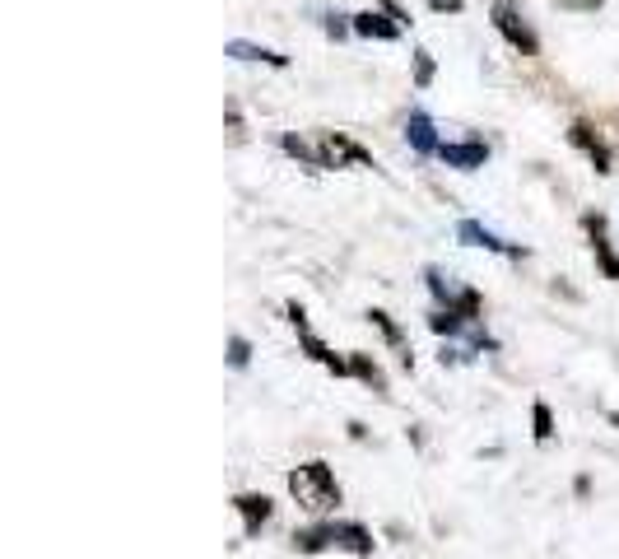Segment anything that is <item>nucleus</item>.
<instances>
[{
  "instance_id": "f257e3e1",
  "label": "nucleus",
  "mask_w": 619,
  "mask_h": 559,
  "mask_svg": "<svg viewBox=\"0 0 619 559\" xmlns=\"http://www.w3.org/2000/svg\"><path fill=\"white\" fill-rule=\"evenodd\" d=\"M373 532H368L364 522H312L303 532H294V550L298 555H322V550H345V555H359L368 559L373 555Z\"/></svg>"
},
{
  "instance_id": "f03ea898",
  "label": "nucleus",
  "mask_w": 619,
  "mask_h": 559,
  "mask_svg": "<svg viewBox=\"0 0 619 559\" xmlns=\"http://www.w3.org/2000/svg\"><path fill=\"white\" fill-rule=\"evenodd\" d=\"M289 494L303 513H331L340 508V480L326 462H303L289 471Z\"/></svg>"
},
{
  "instance_id": "7ed1b4c3",
  "label": "nucleus",
  "mask_w": 619,
  "mask_h": 559,
  "mask_svg": "<svg viewBox=\"0 0 619 559\" xmlns=\"http://www.w3.org/2000/svg\"><path fill=\"white\" fill-rule=\"evenodd\" d=\"M489 19H494L498 28V38L508 42L512 52H522V56H540V38H536V28L522 19V10L512 5V0H494V10H489Z\"/></svg>"
},
{
  "instance_id": "20e7f679",
  "label": "nucleus",
  "mask_w": 619,
  "mask_h": 559,
  "mask_svg": "<svg viewBox=\"0 0 619 559\" xmlns=\"http://www.w3.org/2000/svg\"><path fill=\"white\" fill-rule=\"evenodd\" d=\"M317 150H322V168H377L373 154L345 131H322Z\"/></svg>"
},
{
  "instance_id": "39448f33",
  "label": "nucleus",
  "mask_w": 619,
  "mask_h": 559,
  "mask_svg": "<svg viewBox=\"0 0 619 559\" xmlns=\"http://www.w3.org/2000/svg\"><path fill=\"white\" fill-rule=\"evenodd\" d=\"M582 233H587V243H592V257H596V266H601V275H606V280H619V252H615V243H610L606 215H601V210H587V215H582Z\"/></svg>"
},
{
  "instance_id": "423d86ee",
  "label": "nucleus",
  "mask_w": 619,
  "mask_h": 559,
  "mask_svg": "<svg viewBox=\"0 0 619 559\" xmlns=\"http://www.w3.org/2000/svg\"><path fill=\"white\" fill-rule=\"evenodd\" d=\"M457 243L485 247V252H498V257H512V261H522V257H526V247H522V243H508V238H498V233L485 229L480 219H461V224H457Z\"/></svg>"
},
{
  "instance_id": "0eeeda50",
  "label": "nucleus",
  "mask_w": 619,
  "mask_h": 559,
  "mask_svg": "<svg viewBox=\"0 0 619 559\" xmlns=\"http://www.w3.org/2000/svg\"><path fill=\"white\" fill-rule=\"evenodd\" d=\"M568 140H573V150H582L587 154V164L596 168V173H610V168H615V154H610V145L601 136H596V126L592 122H573L568 126Z\"/></svg>"
},
{
  "instance_id": "6e6552de",
  "label": "nucleus",
  "mask_w": 619,
  "mask_h": 559,
  "mask_svg": "<svg viewBox=\"0 0 619 559\" xmlns=\"http://www.w3.org/2000/svg\"><path fill=\"white\" fill-rule=\"evenodd\" d=\"M438 159H443L447 168L475 173V168L489 164V145H485V140H452V145H443V150H438Z\"/></svg>"
},
{
  "instance_id": "1a4fd4ad",
  "label": "nucleus",
  "mask_w": 619,
  "mask_h": 559,
  "mask_svg": "<svg viewBox=\"0 0 619 559\" xmlns=\"http://www.w3.org/2000/svg\"><path fill=\"white\" fill-rule=\"evenodd\" d=\"M298 345H303V355L308 359H317V364H322L326 373H336V378H350V359H340L336 350H331V345L322 341V336H317V331L312 327H303L298 331Z\"/></svg>"
},
{
  "instance_id": "9d476101",
  "label": "nucleus",
  "mask_w": 619,
  "mask_h": 559,
  "mask_svg": "<svg viewBox=\"0 0 619 559\" xmlns=\"http://www.w3.org/2000/svg\"><path fill=\"white\" fill-rule=\"evenodd\" d=\"M354 33H359V38H373V42H396L405 28L396 24L387 10H359L354 14Z\"/></svg>"
},
{
  "instance_id": "9b49d317",
  "label": "nucleus",
  "mask_w": 619,
  "mask_h": 559,
  "mask_svg": "<svg viewBox=\"0 0 619 559\" xmlns=\"http://www.w3.org/2000/svg\"><path fill=\"white\" fill-rule=\"evenodd\" d=\"M233 508H238V518H243V536H261V527H266L270 513H275L270 494H238Z\"/></svg>"
},
{
  "instance_id": "f8f14e48",
  "label": "nucleus",
  "mask_w": 619,
  "mask_h": 559,
  "mask_svg": "<svg viewBox=\"0 0 619 559\" xmlns=\"http://www.w3.org/2000/svg\"><path fill=\"white\" fill-rule=\"evenodd\" d=\"M405 140H410V150L415 154H438L443 150V140H438V126H433L429 112H410V122H405Z\"/></svg>"
},
{
  "instance_id": "ddd939ff",
  "label": "nucleus",
  "mask_w": 619,
  "mask_h": 559,
  "mask_svg": "<svg viewBox=\"0 0 619 559\" xmlns=\"http://www.w3.org/2000/svg\"><path fill=\"white\" fill-rule=\"evenodd\" d=\"M224 52L233 56V61H261V66H275V70H289V56L284 52H270V47H256V42L247 38H233Z\"/></svg>"
},
{
  "instance_id": "4468645a",
  "label": "nucleus",
  "mask_w": 619,
  "mask_h": 559,
  "mask_svg": "<svg viewBox=\"0 0 619 559\" xmlns=\"http://www.w3.org/2000/svg\"><path fill=\"white\" fill-rule=\"evenodd\" d=\"M280 150L289 154V159H298L303 168H312V173H326V168H322V150H312L308 140L294 136V131H284V136H280Z\"/></svg>"
},
{
  "instance_id": "2eb2a0df",
  "label": "nucleus",
  "mask_w": 619,
  "mask_h": 559,
  "mask_svg": "<svg viewBox=\"0 0 619 559\" xmlns=\"http://www.w3.org/2000/svg\"><path fill=\"white\" fill-rule=\"evenodd\" d=\"M350 378L368 382L373 392H387V373L377 369V359H373V355H364V350H350Z\"/></svg>"
},
{
  "instance_id": "dca6fc26",
  "label": "nucleus",
  "mask_w": 619,
  "mask_h": 559,
  "mask_svg": "<svg viewBox=\"0 0 619 559\" xmlns=\"http://www.w3.org/2000/svg\"><path fill=\"white\" fill-rule=\"evenodd\" d=\"M424 285H429V294L438 299V308H447V303L457 299V285H452V280H447L438 266H424Z\"/></svg>"
},
{
  "instance_id": "f3484780",
  "label": "nucleus",
  "mask_w": 619,
  "mask_h": 559,
  "mask_svg": "<svg viewBox=\"0 0 619 559\" xmlns=\"http://www.w3.org/2000/svg\"><path fill=\"white\" fill-rule=\"evenodd\" d=\"M368 322H373V327L382 331V341H387V345H396V350L405 345V331L396 327V317H391L387 308H368Z\"/></svg>"
},
{
  "instance_id": "a211bd4d",
  "label": "nucleus",
  "mask_w": 619,
  "mask_h": 559,
  "mask_svg": "<svg viewBox=\"0 0 619 559\" xmlns=\"http://www.w3.org/2000/svg\"><path fill=\"white\" fill-rule=\"evenodd\" d=\"M531 438H536V443H550L554 438V410L545 406V401L531 406Z\"/></svg>"
},
{
  "instance_id": "6ab92c4d",
  "label": "nucleus",
  "mask_w": 619,
  "mask_h": 559,
  "mask_svg": "<svg viewBox=\"0 0 619 559\" xmlns=\"http://www.w3.org/2000/svg\"><path fill=\"white\" fill-rule=\"evenodd\" d=\"M322 28H326V38H350L354 33V14H336V10H326L322 14Z\"/></svg>"
},
{
  "instance_id": "aec40b11",
  "label": "nucleus",
  "mask_w": 619,
  "mask_h": 559,
  "mask_svg": "<svg viewBox=\"0 0 619 559\" xmlns=\"http://www.w3.org/2000/svg\"><path fill=\"white\" fill-rule=\"evenodd\" d=\"M252 364V345H247V336H233L229 341V369H247Z\"/></svg>"
},
{
  "instance_id": "412c9836",
  "label": "nucleus",
  "mask_w": 619,
  "mask_h": 559,
  "mask_svg": "<svg viewBox=\"0 0 619 559\" xmlns=\"http://www.w3.org/2000/svg\"><path fill=\"white\" fill-rule=\"evenodd\" d=\"M415 84H419V89H429V84H433V56L424 52V47L415 52Z\"/></svg>"
},
{
  "instance_id": "4be33fe9",
  "label": "nucleus",
  "mask_w": 619,
  "mask_h": 559,
  "mask_svg": "<svg viewBox=\"0 0 619 559\" xmlns=\"http://www.w3.org/2000/svg\"><path fill=\"white\" fill-rule=\"evenodd\" d=\"M433 14H461L466 10V0H424Z\"/></svg>"
},
{
  "instance_id": "5701e85b",
  "label": "nucleus",
  "mask_w": 619,
  "mask_h": 559,
  "mask_svg": "<svg viewBox=\"0 0 619 559\" xmlns=\"http://www.w3.org/2000/svg\"><path fill=\"white\" fill-rule=\"evenodd\" d=\"M596 5H606V0H582V10H596Z\"/></svg>"
},
{
  "instance_id": "b1692460",
  "label": "nucleus",
  "mask_w": 619,
  "mask_h": 559,
  "mask_svg": "<svg viewBox=\"0 0 619 559\" xmlns=\"http://www.w3.org/2000/svg\"><path fill=\"white\" fill-rule=\"evenodd\" d=\"M610 424H615V429H619V410H610Z\"/></svg>"
}]
</instances>
